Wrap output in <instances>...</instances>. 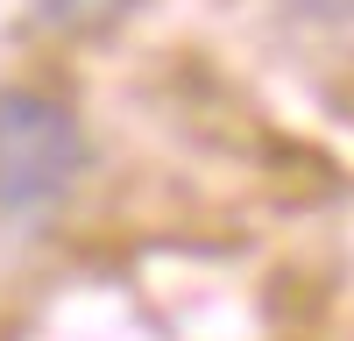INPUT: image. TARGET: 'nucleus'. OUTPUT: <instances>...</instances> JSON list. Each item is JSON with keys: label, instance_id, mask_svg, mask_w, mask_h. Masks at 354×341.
<instances>
[{"label": "nucleus", "instance_id": "f257e3e1", "mask_svg": "<svg viewBox=\"0 0 354 341\" xmlns=\"http://www.w3.org/2000/svg\"><path fill=\"white\" fill-rule=\"evenodd\" d=\"M85 170L78 114L43 85H0V213H43Z\"/></svg>", "mask_w": 354, "mask_h": 341}, {"label": "nucleus", "instance_id": "7ed1b4c3", "mask_svg": "<svg viewBox=\"0 0 354 341\" xmlns=\"http://www.w3.org/2000/svg\"><path fill=\"white\" fill-rule=\"evenodd\" d=\"M283 8L298 15V21H326V28L333 21H354V0H283Z\"/></svg>", "mask_w": 354, "mask_h": 341}, {"label": "nucleus", "instance_id": "f03ea898", "mask_svg": "<svg viewBox=\"0 0 354 341\" xmlns=\"http://www.w3.org/2000/svg\"><path fill=\"white\" fill-rule=\"evenodd\" d=\"M135 8V0H36V21L57 28V36H100Z\"/></svg>", "mask_w": 354, "mask_h": 341}]
</instances>
